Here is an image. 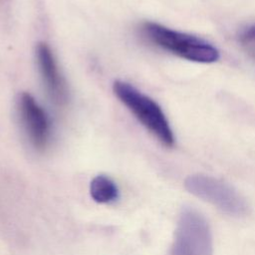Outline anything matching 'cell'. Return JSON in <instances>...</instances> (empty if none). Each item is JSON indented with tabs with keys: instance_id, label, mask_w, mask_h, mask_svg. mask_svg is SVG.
<instances>
[{
	"instance_id": "6da1fadb",
	"label": "cell",
	"mask_w": 255,
	"mask_h": 255,
	"mask_svg": "<svg viewBox=\"0 0 255 255\" xmlns=\"http://www.w3.org/2000/svg\"><path fill=\"white\" fill-rule=\"evenodd\" d=\"M140 33L153 45L188 61L214 63L219 59V51L209 42L158 23H142Z\"/></svg>"
},
{
	"instance_id": "7a4b0ae2",
	"label": "cell",
	"mask_w": 255,
	"mask_h": 255,
	"mask_svg": "<svg viewBox=\"0 0 255 255\" xmlns=\"http://www.w3.org/2000/svg\"><path fill=\"white\" fill-rule=\"evenodd\" d=\"M113 91L137 121L163 145L168 147L174 145L175 139L172 129L156 102L124 81H116L113 85Z\"/></svg>"
},
{
	"instance_id": "3957f363",
	"label": "cell",
	"mask_w": 255,
	"mask_h": 255,
	"mask_svg": "<svg viewBox=\"0 0 255 255\" xmlns=\"http://www.w3.org/2000/svg\"><path fill=\"white\" fill-rule=\"evenodd\" d=\"M213 240L205 217L193 208H184L175 229L171 255H212Z\"/></svg>"
},
{
	"instance_id": "277c9868",
	"label": "cell",
	"mask_w": 255,
	"mask_h": 255,
	"mask_svg": "<svg viewBox=\"0 0 255 255\" xmlns=\"http://www.w3.org/2000/svg\"><path fill=\"white\" fill-rule=\"evenodd\" d=\"M186 189L193 195L216 206L232 216H244L248 213L245 198L231 185L205 174H193L185 180Z\"/></svg>"
},
{
	"instance_id": "5b68a950",
	"label": "cell",
	"mask_w": 255,
	"mask_h": 255,
	"mask_svg": "<svg viewBox=\"0 0 255 255\" xmlns=\"http://www.w3.org/2000/svg\"><path fill=\"white\" fill-rule=\"evenodd\" d=\"M17 108L31 143L37 149L46 148L51 137V122L45 110L29 93L19 95Z\"/></svg>"
},
{
	"instance_id": "8992f818",
	"label": "cell",
	"mask_w": 255,
	"mask_h": 255,
	"mask_svg": "<svg viewBox=\"0 0 255 255\" xmlns=\"http://www.w3.org/2000/svg\"><path fill=\"white\" fill-rule=\"evenodd\" d=\"M36 57L39 71L50 99L58 106L65 105L68 101L66 82L59 71L54 54L47 43L40 42L37 45Z\"/></svg>"
},
{
	"instance_id": "52a82bcc",
	"label": "cell",
	"mask_w": 255,
	"mask_h": 255,
	"mask_svg": "<svg viewBox=\"0 0 255 255\" xmlns=\"http://www.w3.org/2000/svg\"><path fill=\"white\" fill-rule=\"evenodd\" d=\"M90 193L99 203H111L119 198L118 186L106 175H98L91 181Z\"/></svg>"
},
{
	"instance_id": "ba28073f",
	"label": "cell",
	"mask_w": 255,
	"mask_h": 255,
	"mask_svg": "<svg viewBox=\"0 0 255 255\" xmlns=\"http://www.w3.org/2000/svg\"><path fill=\"white\" fill-rule=\"evenodd\" d=\"M239 39L245 44L255 43V24L244 28L239 34Z\"/></svg>"
}]
</instances>
